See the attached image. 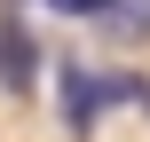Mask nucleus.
I'll list each match as a JSON object with an SVG mask.
<instances>
[{
	"mask_svg": "<svg viewBox=\"0 0 150 142\" xmlns=\"http://www.w3.org/2000/svg\"><path fill=\"white\" fill-rule=\"evenodd\" d=\"M55 95H63V126H71V134H95V119H103V79H95L87 63H63Z\"/></svg>",
	"mask_w": 150,
	"mask_h": 142,
	"instance_id": "nucleus-1",
	"label": "nucleus"
},
{
	"mask_svg": "<svg viewBox=\"0 0 150 142\" xmlns=\"http://www.w3.org/2000/svg\"><path fill=\"white\" fill-rule=\"evenodd\" d=\"M32 71H40V55H32V40L8 24V32H0V79H8V87H32Z\"/></svg>",
	"mask_w": 150,
	"mask_h": 142,
	"instance_id": "nucleus-2",
	"label": "nucleus"
},
{
	"mask_svg": "<svg viewBox=\"0 0 150 142\" xmlns=\"http://www.w3.org/2000/svg\"><path fill=\"white\" fill-rule=\"evenodd\" d=\"M103 16H111L119 32H134V40H150V0H103Z\"/></svg>",
	"mask_w": 150,
	"mask_h": 142,
	"instance_id": "nucleus-3",
	"label": "nucleus"
},
{
	"mask_svg": "<svg viewBox=\"0 0 150 142\" xmlns=\"http://www.w3.org/2000/svg\"><path fill=\"white\" fill-rule=\"evenodd\" d=\"M55 16H103V0H47Z\"/></svg>",
	"mask_w": 150,
	"mask_h": 142,
	"instance_id": "nucleus-4",
	"label": "nucleus"
}]
</instances>
